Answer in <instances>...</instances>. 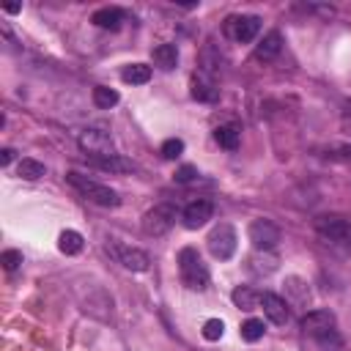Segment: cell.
I'll list each match as a JSON object with an SVG mask.
<instances>
[{"instance_id":"obj_1","label":"cell","mask_w":351,"mask_h":351,"mask_svg":"<svg viewBox=\"0 0 351 351\" xmlns=\"http://www.w3.org/2000/svg\"><path fill=\"white\" fill-rule=\"evenodd\" d=\"M66 181H69L85 200H90V203H96V206L115 208V206L121 203V197H118L115 189H110V186H104V184H99V181H93V178L82 176V173H77V170H69V173H66Z\"/></svg>"},{"instance_id":"obj_2","label":"cell","mask_w":351,"mask_h":351,"mask_svg":"<svg viewBox=\"0 0 351 351\" xmlns=\"http://www.w3.org/2000/svg\"><path fill=\"white\" fill-rule=\"evenodd\" d=\"M178 274H181V280L189 291H206L208 280H211L206 263L200 261L197 250H192V247H184L178 252Z\"/></svg>"},{"instance_id":"obj_3","label":"cell","mask_w":351,"mask_h":351,"mask_svg":"<svg viewBox=\"0 0 351 351\" xmlns=\"http://www.w3.org/2000/svg\"><path fill=\"white\" fill-rule=\"evenodd\" d=\"M176 214L178 211H176L173 203H159V206H154L143 214V230L148 236H165L176 225Z\"/></svg>"},{"instance_id":"obj_4","label":"cell","mask_w":351,"mask_h":351,"mask_svg":"<svg viewBox=\"0 0 351 351\" xmlns=\"http://www.w3.org/2000/svg\"><path fill=\"white\" fill-rule=\"evenodd\" d=\"M206 244H208V252H211L214 258H219V261H228V258L236 252V247H239V236H236L233 225H228V222H219V225H217V228L208 233Z\"/></svg>"},{"instance_id":"obj_5","label":"cell","mask_w":351,"mask_h":351,"mask_svg":"<svg viewBox=\"0 0 351 351\" xmlns=\"http://www.w3.org/2000/svg\"><path fill=\"white\" fill-rule=\"evenodd\" d=\"M107 252H110V255H112L123 269H129V271H145V269H148V263H151L148 252H143L140 247L121 244V241H110V244H107Z\"/></svg>"},{"instance_id":"obj_6","label":"cell","mask_w":351,"mask_h":351,"mask_svg":"<svg viewBox=\"0 0 351 351\" xmlns=\"http://www.w3.org/2000/svg\"><path fill=\"white\" fill-rule=\"evenodd\" d=\"M247 236H250L255 250H274L280 244V239H282L280 228L271 219H252L250 228H247Z\"/></svg>"},{"instance_id":"obj_7","label":"cell","mask_w":351,"mask_h":351,"mask_svg":"<svg viewBox=\"0 0 351 351\" xmlns=\"http://www.w3.org/2000/svg\"><path fill=\"white\" fill-rule=\"evenodd\" d=\"M302 332L315 337V340H324V337L335 335V313L332 310H310L302 318Z\"/></svg>"},{"instance_id":"obj_8","label":"cell","mask_w":351,"mask_h":351,"mask_svg":"<svg viewBox=\"0 0 351 351\" xmlns=\"http://www.w3.org/2000/svg\"><path fill=\"white\" fill-rule=\"evenodd\" d=\"M258 30H261V16H255V14L230 16V19L225 22V33H228L233 41H241V44L252 41V38L258 36Z\"/></svg>"},{"instance_id":"obj_9","label":"cell","mask_w":351,"mask_h":351,"mask_svg":"<svg viewBox=\"0 0 351 351\" xmlns=\"http://www.w3.org/2000/svg\"><path fill=\"white\" fill-rule=\"evenodd\" d=\"M77 143H80V148L88 156H107V154H112V137L104 129H85Z\"/></svg>"},{"instance_id":"obj_10","label":"cell","mask_w":351,"mask_h":351,"mask_svg":"<svg viewBox=\"0 0 351 351\" xmlns=\"http://www.w3.org/2000/svg\"><path fill=\"white\" fill-rule=\"evenodd\" d=\"M315 228L321 236H326L337 244H351V222L343 217H318Z\"/></svg>"},{"instance_id":"obj_11","label":"cell","mask_w":351,"mask_h":351,"mask_svg":"<svg viewBox=\"0 0 351 351\" xmlns=\"http://www.w3.org/2000/svg\"><path fill=\"white\" fill-rule=\"evenodd\" d=\"M211 217H214V203H211V200H206V197L192 200V203L184 208V214H181V219H184V225H186L189 230L203 228Z\"/></svg>"},{"instance_id":"obj_12","label":"cell","mask_w":351,"mask_h":351,"mask_svg":"<svg viewBox=\"0 0 351 351\" xmlns=\"http://www.w3.org/2000/svg\"><path fill=\"white\" fill-rule=\"evenodd\" d=\"M261 307H263V315H266L271 324H277V326L288 324V318H291L285 299H282V296H277V293H271V291L261 293Z\"/></svg>"},{"instance_id":"obj_13","label":"cell","mask_w":351,"mask_h":351,"mask_svg":"<svg viewBox=\"0 0 351 351\" xmlns=\"http://www.w3.org/2000/svg\"><path fill=\"white\" fill-rule=\"evenodd\" d=\"M277 266H280V258H277L271 250H255V252L247 258V269H250L252 274H258V277H266V274L277 271Z\"/></svg>"},{"instance_id":"obj_14","label":"cell","mask_w":351,"mask_h":351,"mask_svg":"<svg viewBox=\"0 0 351 351\" xmlns=\"http://www.w3.org/2000/svg\"><path fill=\"white\" fill-rule=\"evenodd\" d=\"M88 162L104 173H132L137 165L126 156H118V154H107V156H88Z\"/></svg>"},{"instance_id":"obj_15","label":"cell","mask_w":351,"mask_h":351,"mask_svg":"<svg viewBox=\"0 0 351 351\" xmlns=\"http://www.w3.org/2000/svg\"><path fill=\"white\" fill-rule=\"evenodd\" d=\"M280 49H282V36H280L277 30H269V33L258 41V47H255V58H258V60H271V58L280 55Z\"/></svg>"},{"instance_id":"obj_16","label":"cell","mask_w":351,"mask_h":351,"mask_svg":"<svg viewBox=\"0 0 351 351\" xmlns=\"http://www.w3.org/2000/svg\"><path fill=\"white\" fill-rule=\"evenodd\" d=\"M217 96H219L217 85L206 74H195L192 77V99H197V101H214Z\"/></svg>"},{"instance_id":"obj_17","label":"cell","mask_w":351,"mask_h":351,"mask_svg":"<svg viewBox=\"0 0 351 351\" xmlns=\"http://www.w3.org/2000/svg\"><path fill=\"white\" fill-rule=\"evenodd\" d=\"M230 299H233V304H236L239 310H247V313H252V310L261 307V293L252 291V288H247V285H239V288L230 293Z\"/></svg>"},{"instance_id":"obj_18","label":"cell","mask_w":351,"mask_h":351,"mask_svg":"<svg viewBox=\"0 0 351 351\" xmlns=\"http://www.w3.org/2000/svg\"><path fill=\"white\" fill-rule=\"evenodd\" d=\"M151 58H154V63H156L159 69L170 71V69H176V63H178V47H176V44H159V47H154Z\"/></svg>"},{"instance_id":"obj_19","label":"cell","mask_w":351,"mask_h":351,"mask_svg":"<svg viewBox=\"0 0 351 351\" xmlns=\"http://www.w3.org/2000/svg\"><path fill=\"white\" fill-rule=\"evenodd\" d=\"M123 11L121 8H99L96 14H93V25H99V27H107V30H118L121 27V22H123Z\"/></svg>"},{"instance_id":"obj_20","label":"cell","mask_w":351,"mask_h":351,"mask_svg":"<svg viewBox=\"0 0 351 351\" xmlns=\"http://www.w3.org/2000/svg\"><path fill=\"white\" fill-rule=\"evenodd\" d=\"M285 291L291 296V304H307L310 302V285L302 277H288L285 280Z\"/></svg>"},{"instance_id":"obj_21","label":"cell","mask_w":351,"mask_h":351,"mask_svg":"<svg viewBox=\"0 0 351 351\" xmlns=\"http://www.w3.org/2000/svg\"><path fill=\"white\" fill-rule=\"evenodd\" d=\"M214 140H217L222 148L236 151V148H239V140H241V132H239L233 123H225V126H217V129H214Z\"/></svg>"},{"instance_id":"obj_22","label":"cell","mask_w":351,"mask_h":351,"mask_svg":"<svg viewBox=\"0 0 351 351\" xmlns=\"http://www.w3.org/2000/svg\"><path fill=\"white\" fill-rule=\"evenodd\" d=\"M82 244H85V239H82V233H77V230H63V233L58 236V250H60L63 255H77V252H82Z\"/></svg>"},{"instance_id":"obj_23","label":"cell","mask_w":351,"mask_h":351,"mask_svg":"<svg viewBox=\"0 0 351 351\" xmlns=\"http://www.w3.org/2000/svg\"><path fill=\"white\" fill-rule=\"evenodd\" d=\"M121 80L129 82V85H145V82L151 80V66H145V63H132V66H126V69L121 71Z\"/></svg>"},{"instance_id":"obj_24","label":"cell","mask_w":351,"mask_h":351,"mask_svg":"<svg viewBox=\"0 0 351 351\" xmlns=\"http://www.w3.org/2000/svg\"><path fill=\"white\" fill-rule=\"evenodd\" d=\"M16 173H19V178H25V181H36V178H41V176L47 173V167H44L38 159L25 156V159H19V165H16Z\"/></svg>"},{"instance_id":"obj_25","label":"cell","mask_w":351,"mask_h":351,"mask_svg":"<svg viewBox=\"0 0 351 351\" xmlns=\"http://www.w3.org/2000/svg\"><path fill=\"white\" fill-rule=\"evenodd\" d=\"M118 90H112V88H107V85H96L93 88V104L96 107H101V110H110V107H115L118 104Z\"/></svg>"},{"instance_id":"obj_26","label":"cell","mask_w":351,"mask_h":351,"mask_svg":"<svg viewBox=\"0 0 351 351\" xmlns=\"http://www.w3.org/2000/svg\"><path fill=\"white\" fill-rule=\"evenodd\" d=\"M263 332H266V326H263L261 318H247V321L241 324V337H244L247 343H258V340L263 337Z\"/></svg>"},{"instance_id":"obj_27","label":"cell","mask_w":351,"mask_h":351,"mask_svg":"<svg viewBox=\"0 0 351 351\" xmlns=\"http://www.w3.org/2000/svg\"><path fill=\"white\" fill-rule=\"evenodd\" d=\"M181 154H184V140L170 137V140L162 143V156H165V159H178Z\"/></svg>"},{"instance_id":"obj_28","label":"cell","mask_w":351,"mask_h":351,"mask_svg":"<svg viewBox=\"0 0 351 351\" xmlns=\"http://www.w3.org/2000/svg\"><path fill=\"white\" fill-rule=\"evenodd\" d=\"M222 332H225V324H222L219 318H208V321L203 324V337H206V340H219Z\"/></svg>"},{"instance_id":"obj_29","label":"cell","mask_w":351,"mask_h":351,"mask_svg":"<svg viewBox=\"0 0 351 351\" xmlns=\"http://www.w3.org/2000/svg\"><path fill=\"white\" fill-rule=\"evenodd\" d=\"M0 263H3L5 271H14V269L22 266V252H19V250H5V252L0 255Z\"/></svg>"},{"instance_id":"obj_30","label":"cell","mask_w":351,"mask_h":351,"mask_svg":"<svg viewBox=\"0 0 351 351\" xmlns=\"http://www.w3.org/2000/svg\"><path fill=\"white\" fill-rule=\"evenodd\" d=\"M178 184H189V181H195L197 178V167L195 165H184V167H178L176 170V176H173Z\"/></svg>"},{"instance_id":"obj_31","label":"cell","mask_w":351,"mask_h":351,"mask_svg":"<svg viewBox=\"0 0 351 351\" xmlns=\"http://www.w3.org/2000/svg\"><path fill=\"white\" fill-rule=\"evenodd\" d=\"M11 159H14V148H3L0 151V165L5 167V165H11Z\"/></svg>"},{"instance_id":"obj_32","label":"cell","mask_w":351,"mask_h":351,"mask_svg":"<svg viewBox=\"0 0 351 351\" xmlns=\"http://www.w3.org/2000/svg\"><path fill=\"white\" fill-rule=\"evenodd\" d=\"M19 8H22L19 3H8V5H3V11H5V14H16Z\"/></svg>"}]
</instances>
